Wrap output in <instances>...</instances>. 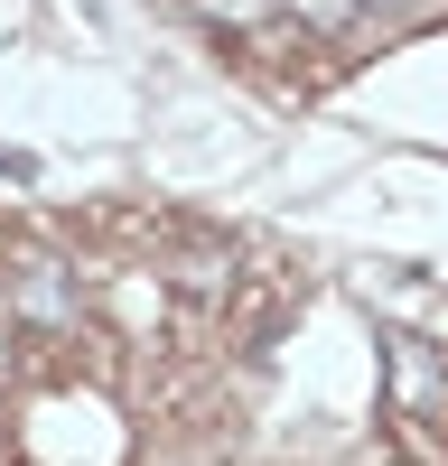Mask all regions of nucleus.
<instances>
[{"instance_id":"nucleus-1","label":"nucleus","mask_w":448,"mask_h":466,"mask_svg":"<svg viewBox=\"0 0 448 466\" xmlns=\"http://www.w3.org/2000/svg\"><path fill=\"white\" fill-rule=\"evenodd\" d=\"M10 327L28 345H75V327H85V270L56 261V252H19L10 261Z\"/></svg>"},{"instance_id":"nucleus-2","label":"nucleus","mask_w":448,"mask_h":466,"mask_svg":"<svg viewBox=\"0 0 448 466\" xmlns=\"http://www.w3.org/2000/svg\"><path fill=\"white\" fill-rule=\"evenodd\" d=\"M392 410L402 420H448V345L392 336Z\"/></svg>"},{"instance_id":"nucleus-3","label":"nucleus","mask_w":448,"mask_h":466,"mask_svg":"<svg viewBox=\"0 0 448 466\" xmlns=\"http://www.w3.org/2000/svg\"><path fill=\"white\" fill-rule=\"evenodd\" d=\"M0 177H28V159H19V149H0Z\"/></svg>"}]
</instances>
